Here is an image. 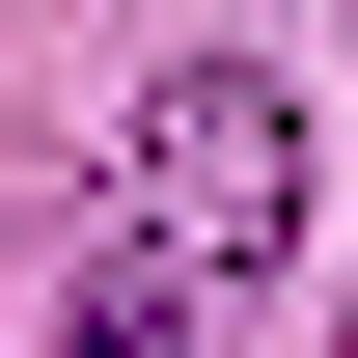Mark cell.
Here are the masks:
<instances>
[{
  "instance_id": "1",
  "label": "cell",
  "mask_w": 358,
  "mask_h": 358,
  "mask_svg": "<svg viewBox=\"0 0 358 358\" xmlns=\"http://www.w3.org/2000/svg\"><path fill=\"white\" fill-rule=\"evenodd\" d=\"M110 248H166L193 303H248V275L303 248V110H275V55H193V83L138 110V166H110Z\"/></svg>"
},
{
  "instance_id": "2",
  "label": "cell",
  "mask_w": 358,
  "mask_h": 358,
  "mask_svg": "<svg viewBox=\"0 0 358 358\" xmlns=\"http://www.w3.org/2000/svg\"><path fill=\"white\" fill-rule=\"evenodd\" d=\"M55 358H193V275L166 248H83V331H55Z\"/></svg>"
}]
</instances>
